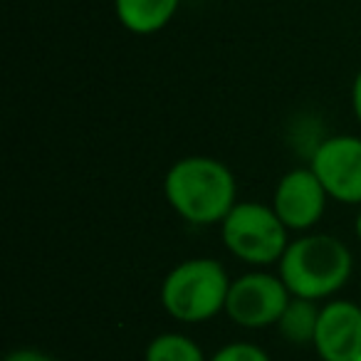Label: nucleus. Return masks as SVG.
<instances>
[{"label":"nucleus","mask_w":361,"mask_h":361,"mask_svg":"<svg viewBox=\"0 0 361 361\" xmlns=\"http://www.w3.org/2000/svg\"><path fill=\"white\" fill-rule=\"evenodd\" d=\"M169 206L193 226H218L238 203L233 171L211 156H186L176 161L164 178Z\"/></svg>","instance_id":"f257e3e1"},{"label":"nucleus","mask_w":361,"mask_h":361,"mask_svg":"<svg viewBox=\"0 0 361 361\" xmlns=\"http://www.w3.org/2000/svg\"><path fill=\"white\" fill-rule=\"evenodd\" d=\"M277 265L290 295L312 302L336 295L354 270L349 247L324 233H310L292 240Z\"/></svg>","instance_id":"f03ea898"},{"label":"nucleus","mask_w":361,"mask_h":361,"mask_svg":"<svg viewBox=\"0 0 361 361\" xmlns=\"http://www.w3.org/2000/svg\"><path fill=\"white\" fill-rule=\"evenodd\" d=\"M231 277L213 257L183 260L161 282V305L166 314L183 324H201L226 312Z\"/></svg>","instance_id":"7ed1b4c3"},{"label":"nucleus","mask_w":361,"mask_h":361,"mask_svg":"<svg viewBox=\"0 0 361 361\" xmlns=\"http://www.w3.org/2000/svg\"><path fill=\"white\" fill-rule=\"evenodd\" d=\"M221 235L238 260L255 267L280 262L290 245L287 226L280 221L275 208L255 201L235 203L221 223Z\"/></svg>","instance_id":"20e7f679"},{"label":"nucleus","mask_w":361,"mask_h":361,"mask_svg":"<svg viewBox=\"0 0 361 361\" xmlns=\"http://www.w3.org/2000/svg\"><path fill=\"white\" fill-rule=\"evenodd\" d=\"M292 295L280 275L270 272H247L231 282L226 314L245 329H265L280 322Z\"/></svg>","instance_id":"39448f33"},{"label":"nucleus","mask_w":361,"mask_h":361,"mask_svg":"<svg viewBox=\"0 0 361 361\" xmlns=\"http://www.w3.org/2000/svg\"><path fill=\"white\" fill-rule=\"evenodd\" d=\"M310 169L329 198L344 206H361V139L339 134L324 139L312 154Z\"/></svg>","instance_id":"423d86ee"},{"label":"nucleus","mask_w":361,"mask_h":361,"mask_svg":"<svg viewBox=\"0 0 361 361\" xmlns=\"http://www.w3.org/2000/svg\"><path fill=\"white\" fill-rule=\"evenodd\" d=\"M329 193L312 169H292L277 180L272 208L287 231L305 233L322 221Z\"/></svg>","instance_id":"0eeeda50"},{"label":"nucleus","mask_w":361,"mask_h":361,"mask_svg":"<svg viewBox=\"0 0 361 361\" xmlns=\"http://www.w3.org/2000/svg\"><path fill=\"white\" fill-rule=\"evenodd\" d=\"M322 361L361 359V307L349 300H331L319 310L314 341Z\"/></svg>","instance_id":"6e6552de"},{"label":"nucleus","mask_w":361,"mask_h":361,"mask_svg":"<svg viewBox=\"0 0 361 361\" xmlns=\"http://www.w3.org/2000/svg\"><path fill=\"white\" fill-rule=\"evenodd\" d=\"M180 0H114L119 23L134 35H154L173 20Z\"/></svg>","instance_id":"1a4fd4ad"},{"label":"nucleus","mask_w":361,"mask_h":361,"mask_svg":"<svg viewBox=\"0 0 361 361\" xmlns=\"http://www.w3.org/2000/svg\"><path fill=\"white\" fill-rule=\"evenodd\" d=\"M319 310L322 307H317V302L292 297L290 305L282 312L280 322H277L282 336L290 344H312L314 341L317 322H319Z\"/></svg>","instance_id":"9d476101"},{"label":"nucleus","mask_w":361,"mask_h":361,"mask_svg":"<svg viewBox=\"0 0 361 361\" xmlns=\"http://www.w3.org/2000/svg\"><path fill=\"white\" fill-rule=\"evenodd\" d=\"M144 361H208L198 341L178 331H166L149 341Z\"/></svg>","instance_id":"9b49d317"},{"label":"nucleus","mask_w":361,"mask_h":361,"mask_svg":"<svg viewBox=\"0 0 361 361\" xmlns=\"http://www.w3.org/2000/svg\"><path fill=\"white\" fill-rule=\"evenodd\" d=\"M208 361H272L267 351L250 341H233L216 351Z\"/></svg>","instance_id":"f8f14e48"},{"label":"nucleus","mask_w":361,"mask_h":361,"mask_svg":"<svg viewBox=\"0 0 361 361\" xmlns=\"http://www.w3.org/2000/svg\"><path fill=\"white\" fill-rule=\"evenodd\" d=\"M3 361H57V359H52L50 354L37 351V349H16V351H11Z\"/></svg>","instance_id":"ddd939ff"},{"label":"nucleus","mask_w":361,"mask_h":361,"mask_svg":"<svg viewBox=\"0 0 361 361\" xmlns=\"http://www.w3.org/2000/svg\"><path fill=\"white\" fill-rule=\"evenodd\" d=\"M351 106H354V114L361 124V70L356 72L354 85H351Z\"/></svg>","instance_id":"4468645a"},{"label":"nucleus","mask_w":361,"mask_h":361,"mask_svg":"<svg viewBox=\"0 0 361 361\" xmlns=\"http://www.w3.org/2000/svg\"><path fill=\"white\" fill-rule=\"evenodd\" d=\"M356 238H359V240H361V211H359V216H356Z\"/></svg>","instance_id":"2eb2a0df"},{"label":"nucleus","mask_w":361,"mask_h":361,"mask_svg":"<svg viewBox=\"0 0 361 361\" xmlns=\"http://www.w3.org/2000/svg\"><path fill=\"white\" fill-rule=\"evenodd\" d=\"M359 361H361V359H359Z\"/></svg>","instance_id":"dca6fc26"}]
</instances>
